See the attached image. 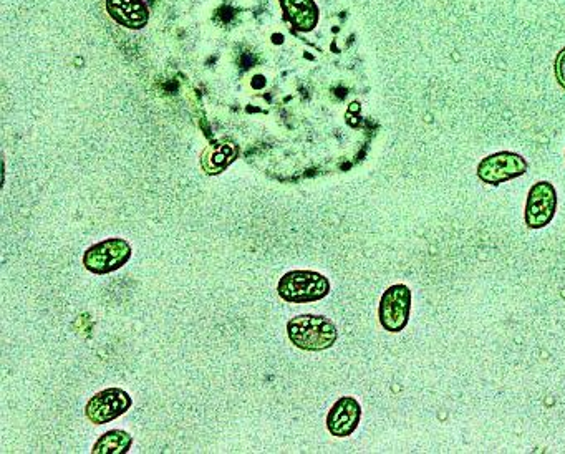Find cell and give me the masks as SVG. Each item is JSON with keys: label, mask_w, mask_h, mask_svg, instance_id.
I'll use <instances>...</instances> for the list:
<instances>
[{"label": "cell", "mask_w": 565, "mask_h": 454, "mask_svg": "<svg viewBox=\"0 0 565 454\" xmlns=\"http://www.w3.org/2000/svg\"><path fill=\"white\" fill-rule=\"evenodd\" d=\"M287 335L295 347L309 352L327 350L337 342L339 332L332 320L322 315H299L289 320Z\"/></svg>", "instance_id": "cell-1"}, {"label": "cell", "mask_w": 565, "mask_h": 454, "mask_svg": "<svg viewBox=\"0 0 565 454\" xmlns=\"http://www.w3.org/2000/svg\"><path fill=\"white\" fill-rule=\"evenodd\" d=\"M277 292L290 304H310L329 295L330 282L319 272L292 271L279 281Z\"/></svg>", "instance_id": "cell-2"}, {"label": "cell", "mask_w": 565, "mask_h": 454, "mask_svg": "<svg viewBox=\"0 0 565 454\" xmlns=\"http://www.w3.org/2000/svg\"><path fill=\"white\" fill-rule=\"evenodd\" d=\"M131 252V246L125 239L113 237L90 247L83 256V264L88 271L103 276L125 266L126 262L130 261Z\"/></svg>", "instance_id": "cell-3"}, {"label": "cell", "mask_w": 565, "mask_h": 454, "mask_svg": "<svg viewBox=\"0 0 565 454\" xmlns=\"http://www.w3.org/2000/svg\"><path fill=\"white\" fill-rule=\"evenodd\" d=\"M411 290L405 284L392 285L382 295L378 305V319L383 329L392 334L405 330L410 320Z\"/></svg>", "instance_id": "cell-4"}, {"label": "cell", "mask_w": 565, "mask_h": 454, "mask_svg": "<svg viewBox=\"0 0 565 454\" xmlns=\"http://www.w3.org/2000/svg\"><path fill=\"white\" fill-rule=\"evenodd\" d=\"M527 173V161L512 151H499L484 158L478 166V178L491 186L521 178Z\"/></svg>", "instance_id": "cell-5"}, {"label": "cell", "mask_w": 565, "mask_h": 454, "mask_svg": "<svg viewBox=\"0 0 565 454\" xmlns=\"http://www.w3.org/2000/svg\"><path fill=\"white\" fill-rule=\"evenodd\" d=\"M556 209V188L549 181H539L527 194L526 209H524L526 226L531 229L549 226L556 216Z\"/></svg>", "instance_id": "cell-6"}, {"label": "cell", "mask_w": 565, "mask_h": 454, "mask_svg": "<svg viewBox=\"0 0 565 454\" xmlns=\"http://www.w3.org/2000/svg\"><path fill=\"white\" fill-rule=\"evenodd\" d=\"M133 405L130 395L121 388H108L97 393L92 400L88 401L87 418L95 425H105L116 420L118 416L125 415Z\"/></svg>", "instance_id": "cell-7"}, {"label": "cell", "mask_w": 565, "mask_h": 454, "mask_svg": "<svg viewBox=\"0 0 565 454\" xmlns=\"http://www.w3.org/2000/svg\"><path fill=\"white\" fill-rule=\"evenodd\" d=\"M362 418V406L355 398H340L327 416V428L337 438H347L357 430L358 423Z\"/></svg>", "instance_id": "cell-8"}, {"label": "cell", "mask_w": 565, "mask_h": 454, "mask_svg": "<svg viewBox=\"0 0 565 454\" xmlns=\"http://www.w3.org/2000/svg\"><path fill=\"white\" fill-rule=\"evenodd\" d=\"M108 12L118 24L140 29L148 22V10L141 0H107Z\"/></svg>", "instance_id": "cell-9"}, {"label": "cell", "mask_w": 565, "mask_h": 454, "mask_svg": "<svg viewBox=\"0 0 565 454\" xmlns=\"http://www.w3.org/2000/svg\"><path fill=\"white\" fill-rule=\"evenodd\" d=\"M282 7L285 14L289 15L290 22L302 32L314 29L319 20V10L314 0H282Z\"/></svg>", "instance_id": "cell-10"}, {"label": "cell", "mask_w": 565, "mask_h": 454, "mask_svg": "<svg viewBox=\"0 0 565 454\" xmlns=\"http://www.w3.org/2000/svg\"><path fill=\"white\" fill-rule=\"evenodd\" d=\"M133 445V436L126 431L112 430L102 435L93 446V454H125Z\"/></svg>", "instance_id": "cell-11"}, {"label": "cell", "mask_w": 565, "mask_h": 454, "mask_svg": "<svg viewBox=\"0 0 565 454\" xmlns=\"http://www.w3.org/2000/svg\"><path fill=\"white\" fill-rule=\"evenodd\" d=\"M206 153L211 155V166H208L206 171H208V173H221V171L234 160L237 151L234 146L223 145L219 146V148H209Z\"/></svg>", "instance_id": "cell-12"}, {"label": "cell", "mask_w": 565, "mask_h": 454, "mask_svg": "<svg viewBox=\"0 0 565 454\" xmlns=\"http://www.w3.org/2000/svg\"><path fill=\"white\" fill-rule=\"evenodd\" d=\"M556 78L559 85L565 90V49H562L556 58Z\"/></svg>", "instance_id": "cell-13"}, {"label": "cell", "mask_w": 565, "mask_h": 454, "mask_svg": "<svg viewBox=\"0 0 565 454\" xmlns=\"http://www.w3.org/2000/svg\"><path fill=\"white\" fill-rule=\"evenodd\" d=\"M274 40H279V44H282V37H281V35H279V37H277V35H276V37H274Z\"/></svg>", "instance_id": "cell-14"}, {"label": "cell", "mask_w": 565, "mask_h": 454, "mask_svg": "<svg viewBox=\"0 0 565 454\" xmlns=\"http://www.w3.org/2000/svg\"><path fill=\"white\" fill-rule=\"evenodd\" d=\"M564 158H565V156H564Z\"/></svg>", "instance_id": "cell-15"}]
</instances>
